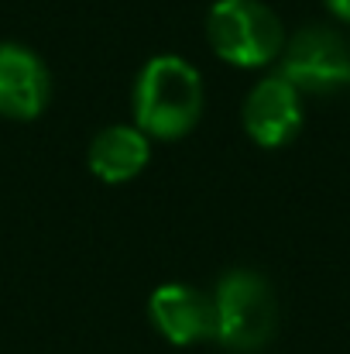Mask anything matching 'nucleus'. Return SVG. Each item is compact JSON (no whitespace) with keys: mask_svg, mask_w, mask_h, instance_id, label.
Returning a JSON list of instances; mask_svg holds the SVG:
<instances>
[{"mask_svg":"<svg viewBox=\"0 0 350 354\" xmlns=\"http://www.w3.org/2000/svg\"><path fill=\"white\" fill-rule=\"evenodd\" d=\"M203 76L179 55H155L144 62L134 83L137 127L155 141H175L203 118Z\"/></svg>","mask_w":350,"mask_h":354,"instance_id":"nucleus-1","label":"nucleus"},{"mask_svg":"<svg viewBox=\"0 0 350 354\" xmlns=\"http://www.w3.org/2000/svg\"><path fill=\"white\" fill-rule=\"evenodd\" d=\"M217 341L233 351H257L275 337L278 299L271 282L254 268H231L213 289Z\"/></svg>","mask_w":350,"mask_h":354,"instance_id":"nucleus-2","label":"nucleus"},{"mask_svg":"<svg viewBox=\"0 0 350 354\" xmlns=\"http://www.w3.org/2000/svg\"><path fill=\"white\" fill-rule=\"evenodd\" d=\"M206 35L213 52L240 69L268 66L285 48V28L261 0H217L206 17Z\"/></svg>","mask_w":350,"mask_h":354,"instance_id":"nucleus-3","label":"nucleus"},{"mask_svg":"<svg viewBox=\"0 0 350 354\" xmlns=\"http://www.w3.org/2000/svg\"><path fill=\"white\" fill-rule=\"evenodd\" d=\"M278 76L299 93H340L350 86V41L323 24H309L285 38Z\"/></svg>","mask_w":350,"mask_h":354,"instance_id":"nucleus-4","label":"nucleus"},{"mask_svg":"<svg viewBox=\"0 0 350 354\" xmlns=\"http://www.w3.org/2000/svg\"><path fill=\"white\" fill-rule=\"evenodd\" d=\"M244 131L261 148L289 145L302 127V93L285 76H264L244 100Z\"/></svg>","mask_w":350,"mask_h":354,"instance_id":"nucleus-5","label":"nucleus"},{"mask_svg":"<svg viewBox=\"0 0 350 354\" xmlns=\"http://www.w3.org/2000/svg\"><path fill=\"white\" fill-rule=\"evenodd\" d=\"M148 317L155 330L172 344H196V341L217 337L213 296H206L203 289L182 286V282L158 286L148 299Z\"/></svg>","mask_w":350,"mask_h":354,"instance_id":"nucleus-6","label":"nucleus"},{"mask_svg":"<svg viewBox=\"0 0 350 354\" xmlns=\"http://www.w3.org/2000/svg\"><path fill=\"white\" fill-rule=\"evenodd\" d=\"M48 100L52 76L45 62L17 41H0V118L35 120Z\"/></svg>","mask_w":350,"mask_h":354,"instance_id":"nucleus-7","label":"nucleus"},{"mask_svg":"<svg viewBox=\"0 0 350 354\" xmlns=\"http://www.w3.org/2000/svg\"><path fill=\"white\" fill-rule=\"evenodd\" d=\"M151 158V138L134 124H110L90 145V169L100 183H127Z\"/></svg>","mask_w":350,"mask_h":354,"instance_id":"nucleus-8","label":"nucleus"},{"mask_svg":"<svg viewBox=\"0 0 350 354\" xmlns=\"http://www.w3.org/2000/svg\"><path fill=\"white\" fill-rule=\"evenodd\" d=\"M327 7H330L340 21H347L350 24V0H327Z\"/></svg>","mask_w":350,"mask_h":354,"instance_id":"nucleus-9","label":"nucleus"}]
</instances>
